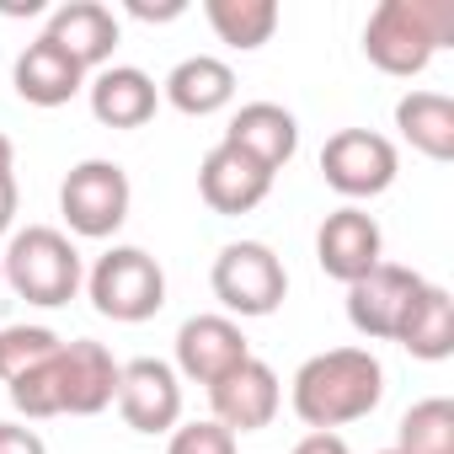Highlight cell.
<instances>
[{
    "label": "cell",
    "mask_w": 454,
    "mask_h": 454,
    "mask_svg": "<svg viewBox=\"0 0 454 454\" xmlns=\"http://www.w3.org/2000/svg\"><path fill=\"white\" fill-rule=\"evenodd\" d=\"M118 411L134 433H171L182 422V380L160 358H134L118 374Z\"/></svg>",
    "instance_id": "cell-11"
},
{
    "label": "cell",
    "mask_w": 454,
    "mask_h": 454,
    "mask_svg": "<svg viewBox=\"0 0 454 454\" xmlns=\"http://www.w3.org/2000/svg\"><path fill=\"white\" fill-rule=\"evenodd\" d=\"M54 374H59V417H97V411H107V406L118 401V374H123V364H118L102 342L75 337V342L59 348Z\"/></svg>",
    "instance_id": "cell-10"
},
{
    "label": "cell",
    "mask_w": 454,
    "mask_h": 454,
    "mask_svg": "<svg viewBox=\"0 0 454 454\" xmlns=\"http://www.w3.org/2000/svg\"><path fill=\"white\" fill-rule=\"evenodd\" d=\"M247 358H252V342L231 316H187L176 332V374L192 385H214Z\"/></svg>",
    "instance_id": "cell-12"
},
{
    "label": "cell",
    "mask_w": 454,
    "mask_h": 454,
    "mask_svg": "<svg viewBox=\"0 0 454 454\" xmlns=\"http://www.w3.org/2000/svg\"><path fill=\"white\" fill-rule=\"evenodd\" d=\"M129 203H134V187L118 160H81V166H70V176L59 187V214L86 241L118 236L129 219Z\"/></svg>",
    "instance_id": "cell-6"
},
{
    "label": "cell",
    "mask_w": 454,
    "mask_h": 454,
    "mask_svg": "<svg viewBox=\"0 0 454 454\" xmlns=\"http://www.w3.org/2000/svg\"><path fill=\"white\" fill-rule=\"evenodd\" d=\"M198 192L214 214H252L268 192H273V171L257 166L252 155H241L236 145H214L198 166Z\"/></svg>",
    "instance_id": "cell-14"
},
{
    "label": "cell",
    "mask_w": 454,
    "mask_h": 454,
    "mask_svg": "<svg viewBox=\"0 0 454 454\" xmlns=\"http://www.w3.org/2000/svg\"><path fill=\"white\" fill-rule=\"evenodd\" d=\"M54 364H59V358H54ZM54 364H43V369H33V374H22V380L6 385V390H12V406H17L27 422L59 417V374H54Z\"/></svg>",
    "instance_id": "cell-25"
},
{
    "label": "cell",
    "mask_w": 454,
    "mask_h": 454,
    "mask_svg": "<svg viewBox=\"0 0 454 454\" xmlns=\"http://www.w3.org/2000/svg\"><path fill=\"white\" fill-rule=\"evenodd\" d=\"M395 342H401L411 358H422V364H443V358L454 353V300H449V289L422 284V294L411 300V310H406Z\"/></svg>",
    "instance_id": "cell-21"
},
{
    "label": "cell",
    "mask_w": 454,
    "mask_h": 454,
    "mask_svg": "<svg viewBox=\"0 0 454 454\" xmlns=\"http://www.w3.org/2000/svg\"><path fill=\"white\" fill-rule=\"evenodd\" d=\"M224 145H236L241 155H252L268 171H284L294 160V150H300V123L278 102H247L231 118V129H224Z\"/></svg>",
    "instance_id": "cell-18"
},
{
    "label": "cell",
    "mask_w": 454,
    "mask_h": 454,
    "mask_svg": "<svg viewBox=\"0 0 454 454\" xmlns=\"http://www.w3.org/2000/svg\"><path fill=\"white\" fill-rule=\"evenodd\" d=\"M401 139L427 160H454V102L443 91H406L395 102Z\"/></svg>",
    "instance_id": "cell-20"
},
{
    "label": "cell",
    "mask_w": 454,
    "mask_h": 454,
    "mask_svg": "<svg viewBox=\"0 0 454 454\" xmlns=\"http://www.w3.org/2000/svg\"><path fill=\"white\" fill-rule=\"evenodd\" d=\"M86 97H91V118L102 129H145L155 118V107H160V86L145 70H134V65L97 70Z\"/></svg>",
    "instance_id": "cell-17"
},
{
    "label": "cell",
    "mask_w": 454,
    "mask_h": 454,
    "mask_svg": "<svg viewBox=\"0 0 454 454\" xmlns=\"http://www.w3.org/2000/svg\"><path fill=\"white\" fill-rule=\"evenodd\" d=\"M59 337L49 332V326H6L0 332V380H22V374H33V369H43V364H54L59 358Z\"/></svg>",
    "instance_id": "cell-24"
},
{
    "label": "cell",
    "mask_w": 454,
    "mask_h": 454,
    "mask_svg": "<svg viewBox=\"0 0 454 454\" xmlns=\"http://www.w3.org/2000/svg\"><path fill=\"white\" fill-rule=\"evenodd\" d=\"M12 219H17V176H0V236L12 231Z\"/></svg>",
    "instance_id": "cell-30"
},
{
    "label": "cell",
    "mask_w": 454,
    "mask_h": 454,
    "mask_svg": "<svg viewBox=\"0 0 454 454\" xmlns=\"http://www.w3.org/2000/svg\"><path fill=\"white\" fill-rule=\"evenodd\" d=\"M166 454H241V449H236V433H231V427H219V422L208 417V422L171 427Z\"/></svg>",
    "instance_id": "cell-26"
},
{
    "label": "cell",
    "mask_w": 454,
    "mask_h": 454,
    "mask_svg": "<svg viewBox=\"0 0 454 454\" xmlns=\"http://www.w3.org/2000/svg\"><path fill=\"white\" fill-rule=\"evenodd\" d=\"M208 284H214V300L241 321L273 316L284 305V294H289V273H284L278 252L262 247V241H231L214 257Z\"/></svg>",
    "instance_id": "cell-5"
},
{
    "label": "cell",
    "mask_w": 454,
    "mask_h": 454,
    "mask_svg": "<svg viewBox=\"0 0 454 454\" xmlns=\"http://www.w3.org/2000/svg\"><path fill=\"white\" fill-rule=\"evenodd\" d=\"M12 166H17V145L0 134V176H12Z\"/></svg>",
    "instance_id": "cell-31"
},
{
    "label": "cell",
    "mask_w": 454,
    "mask_h": 454,
    "mask_svg": "<svg viewBox=\"0 0 454 454\" xmlns=\"http://www.w3.org/2000/svg\"><path fill=\"white\" fill-rule=\"evenodd\" d=\"M316 262L337 284H358L364 273H374L385 262V236H380L374 214L358 208V203L332 208L321 219V231H316Z\"/></svg>",
    "instance_id": "cell-9"
},
{
    "label": "cell",
    "mask_w": 454,
    "mask_h": 454,
    "mask_svg": "<svg viewBox=\"0 0 454 454\" xmlns=\"http://www.w3.org/2000/svg\"><path fill=\"white\" fill-rule=\"evenodd\" d=\"M0 278H6L27 305H70L86 284L81 273V252L65 231H54V224H27V231L12 236L6 257H0Z\"/></svg>",
    "instance_id": "cell-3"
},
{
    "label": "cell",
    "mask_w": 454,
    "mask_h": 454,
    "mask_svg": "<svg viewBox=\"0 0 454 454\" xmlns=\"http://www.w3.org/2000/svg\"><path fill=\"white\" fill-rule=\"evenodd\" d=\"M160 97L187 118H214V113H224L236 102V70L224 59H214V54H192L160 81Z\"/></svg>",
    "instance_id": "cell-19"
},
{
    "label": "cell",
    "mask_w": 454,
    "mask_h": 454,
    "mask_svg": "<svg viewBox=\"0 0 454 454\" xmlns=\"http://www.w3.org/2000/svg\"><path fill=\"white\" fill-rule=\"evenodd\" d=\"M395 454H454V401L427 395L395 427Z\"/></svg>",
    "instance_id": "cell-23"
},
{
    "label": "cell",
    "mask_w": 454,
    "mask_h": 454,
    "mask_svg": "<svg viewBox=\"0 0 454 454\" xmlns=\"http://www.w3.org/2000/svg\"><path fill=\"white\" fill-rule=\"evenodd\" d=\"M395 171H401V155L374 129H337L321 145V176H326V187L342 192V198H353V203L390 192Z\"/></svg>",
    "instance_id": "cell-7"
},
{
    "label": "cell",
    "mask_w": 454,
    "mask_h": 454,
    "mask_svg": "<svg viewBox=\"0 0 454 454\" xmlns=\"http://www.w3.org/2000/svg\"><path fill=\"white\" fill-rule=\"evenodd\" d=\"M86 294H91L97 316L139 326V321L160 316V305H166V273H160V262L145 247H113L107 257H97V268L86 278Z\"/></svg>",
    "instance_id": "cell-4"
},
{
    "label": "cell",
    "mask_w": 454,
    "mask_h": 454,
    "mask_svg": "<svg viewBox=\"0 0 454 454\" xmlns=\"http://www.w3.org/2000/svg\"><path fill=\"white\" fill-rule=\"evenodd\" d=\"M454 43V0H380L364 22V54L374 70L411 81Z\"/></svg>",
    "instance_id": "cell-2"
},
{
    "label": "cell",
    "mask_w": 454,
    "mask_h": 454,
    "mask_svg": "<svg viewBox=\"0 0 454 454\" xmlns=\"http://www.w3.org/2000/svg\"><path fill=\"white\" fill-rule=\"evenodd\" d=\"M289 401L310 433H337L385 401V364L369 348H326L300 364Z\"/></svg>",
    "instance_id": "cell-1"
},
{
    "label": "cell",
    "mask_w": 454,
    "mask_h": 454,
    "mask_svg": "<svg viewBox=\"0 0 454 454\" xmlns=\"http://www.w3.org/2000/svg\"><path fill=\"white\" fill-rule=\"evenodd\" d=\"M43 38H54L91 75V70H107L113 49H118V17L107 6H97V0H70V6H54L49 12Z\"/></svg>",
    "instance_id": "cell-16"
},
{
    "label": "cell",
    "mask_w": 454,
    "mask_h": 454,
    "mask_svg": "<svg viewBox=\"0 0 454 454\" xmlns=\"http://www.w3.org/2000/svg\"><path fill=\"white\" fill-rule=\"evenodd\" d=\"M278 401H284V385L278 374L262 364V358H247L236 364L224 380L208 385V406H214V422L231 427V433H257L278 417Z\"/></svg>",
    "instance_id": "cell-13"
},
{
    "label": "cell",
    "mask_w": 454,
    "mask_h": 454,
    "mask_svg": "<svg viewBox=\"0 0 454 454\" xmlns=\"http://www.w3.org/2000/svg\"><path fill=\"white\" fill-rule=\"evenodd\" d=\"M422 284H427L422 273L395 268V262H380L374 273L348 284V321H353V332L369 337V342H395V332H401L411 300L422 294Z\"/></svg>",
    "instance_id": "cell-8"
},
{
    "label": "cell",
    "mask_w": 454,
    "mask_h": 454,
    "mask_svg": "<svg viewBox=\"0 0 454 454\" xmlns=\"http://www.w3.org/2000/svg\"><path fill=\"white\" fill-rule=\"evenodd\" d=\"M0 454H49V443L27 422H0Z\"/></svg>",
    "instance_id": "cell-27"
},
{
    "label": "cell",
    "mask_w": 454,
    "mask_h": 454,
    "mask_svg": "<svg viewBox=\"0 0 454 454\" xmlns=\"http://www.w3.org/2000/svg\"><path fill=\"white\" fill-rule=\"evenodd\" d=\"M12 86L27 107H65L70 97L86 91V70L54 43V38H33L22 54H17V70H12Z\"/></svg>",
    "instance_id": "cell-15"
},
{
    "label": "cell",
    "mask_w": 454,
    "mask_h": 454,
    "mask_svg": "<svg viewBox=\"0 0 454 454\" xmlns=\"http://www.w3.org/2000/svg\"><path fill=\"white\" fill-rule=\"evenodd\" d=\"M289 454H353V449H348V438H342V433H305Z\"/></svg>",
    "instance_id": "cell-28"
},
{
    "label": "cell",
    "mask_w": 454,
    "mask_h": 454,
    "mask_svg": "<svg viewBox=\"0 0 454 454\" xmlns=\"http://www.w3.org/2000/svg\"><path fill=\"white\" fill-rule=\"evenodd\" d=\"M380 454H395V449H380Z\"/></svg>",
    "instance_id": "cell-32"
},
{
    "label": "cell",
    "mask_w": 454,
    "mask_h": 454,
    "mask_svg": "<svg viewBox=\"0 0 454 454\" xmlns=\"http://www.w3.org/2000/svg\"><path fill=\"white\" fill-rule=\"evenodd\" d=\"M187 6L182 0H166V6H145V0H129V17H139V22H171V17H182Z\"/></svg>",
    "instance_id": "cell-29"
},
{
    "label": "cell",
    "mask_w": 454,
    "mask_h": 454,
    "mask_svg": "<svg viewBox=\"0 0 454 454\" xmlns=\"http://www.w3.org/2000/svg\"><path fill=\"white\" fill-rule=\"evenodd\" d=\"M203 17L219 43L252 54L278 33V0H203Z\"/></svg>",
    "instance_id": "cell-22"
}]
</instances>
